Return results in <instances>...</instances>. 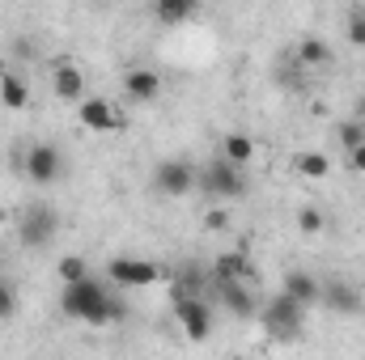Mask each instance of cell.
Here are the masks:
<instances>
[{"instance_id": "cell-1", "label": "cell", "mask_w": 365, "mask_h": 360, "mask_svg": "<svg viewBox=\"0 0 365 360\" xmlns=\"http://www.w3.org/2000/svg\"><path fill=\"white\" fill-rule=\"evenodd\" d=\"M60 309L64 318H77V322H90V327H106V322H123L128 318V301L110 297V288L102 280H81V284H68L60 292Z\"/></svg>"}, {"instance_id": "cell-2", "label": "cell", "mask_w": 365, "mask_h": 360, "mask_svg": "<svg viewBox=\"0 0 365 360\" xmlns=\"http://www.w3.org/2000/svg\"><path fill=\"white\" fill-rule=\"evenodd\" d=\"M13 166L34 182V186H51V182L64 174V153H60L51 140H38V144H30L26 153H17Z\"/></svg>"}, {"instance_id": "cell-3", "label": "cell", "mask_w": 365, "mask_h": 360, "mask_svg": "<svg viewBox=\"0 0 365 360\" xmlns=\"http://www.w3.org/2000/svg\"><path fill=\"white\" fill-rule=\"evenodd\" d=\"M56 233H60V212L51 203H30L17 221V238H21L26 250H38L47 242H56Z\"/></svg>"}, {"instance_id": "cell-4", "label": "cell", "mask_w": 365, "mask_h": 360, "mask_svg": "<svg viewBox=\"0 0 365 360\" xmlns=\"http://www.w3.org/2000/svg\"><path fill=\"white\" fill-rule=\"evenodd\" d=\"M302 318H306V309H302L293 297H284V292L272 297V301L259 309V322L268 327V335H272V339H284V344L302 335Z\"/></svg>"}, {"instance_id": "cell-5", "label": "cell", "mask_w": 365, "mask_h": 360, "mask_svg": "<svg viewBox=\"0 0 365 360\" xmlns=\"http://www.w3.org/2000/svg\"><path fill=\"white\" fill-rule=\"evenodd\" d=\"M106 275H110V284H123V288H149V284L166 280L170 271L162 268V263H149V259H128V255H115V259L106 263Z\"/></svg>"}, {"instance_id": "cell-6", "label": "cell", "mask_w": 365, "mask_h": 360, "mask_svg": "<svg viewBox=\"0 0 365 360\" xmlns=\"http://www.w3.org/2000/svg\"><path fill=\"white\" fill-rule=\"evenodd\" d=\"M195 182H200V170H195L187 157H166V162L153 166V186H158L162 195H170V199H182Z\"/></svg>"}, {"instance_id": "cell-7", "label": "cell", "mask_w": 365, "mask_h": 360, "mask_svg": "<svg viewBox=\"0 0 365 360\" xmlns=\"http://www.w3.org/2000/svg\"><path fill=\"white\" fill-rule=\"evenodd\" d=\"M200 186H204L212 199H238V195L247 191V174L221 157V162H212V166L200 170Z\"/></svg>"}, {"instance_id": "cell-8", "label": "cell", "mask_w": 365, "mask_h": 360, "mask_svg": "<svg viewBox=\"0 0 365 360\" xmlns=\"http://www.w3.org/2000/svg\"><path fill=\"white\" fill-rule=\"evenodd\" d=\"M175 318L191 344H204L212 331V305L204 297H175Z\"/></svg>"}, {"instance_id": "cell-9", "label": "cell", "mask_w": 365, "mask_h": 360, "mask_svg": "<svg viewBox=\"0 0 365 360\" xmlns=\"http://www.w3.org/2000/svg\"><path fill=\"white\" fill-rule=\"evenodd\" d=\"M255 280V263L247 250H221L208 268V284H251Z\"/></svg>"}, {"instance_id": "cell-10", "label": "cell", "mask_w": 365, "mask_h": 360, "mask_svg": "<svg viewBox=\"0 0 365 360\" xmlns=\"http://www.w3.org/2000/svg\"><path fill=\"white\" fill-rule=\"evenodd\" d=\"M51 93L60 102H86V73L77 60H68V55L51 60Z\"/></svg>"}, {"instance_id": "cell-11", "label": "cell", "mask_w": 365, "mask_h": 360, "mask_svg": "<svg viewBox=\"0 0 365 360\" xmlns=\"http://www.w3.org/2000/svg\"><path fill=\"white\" fill-rule=\"evenodd\" d=\"M81 127L86 132H123L128 119L110 97H86L81 102Z\"/></svg>"}, {"instance_id": "cell-12", "label": "cell", "mask_w": 365, "mask_h": 360, "mask_svg": "<svg viewBox=\"0 0 365 360\" xmlns=\"http://www.w3.org/2000/svg\"><path fill=\"white\" fill-rule=\"evenodd\" d=\"M217 288V301L225 305V314L234 318H255L259 314V301L251 292V284H212Z\"/></svg>"}, {"instance_id": "cell-13", "label": "cell", "mask_w": 365, "mask_h": 360, "mask_svg": "<svg viewBox=\"0 0 365 360\" xmlns=\"http://www.w3.org/2000/svg\"><path fill=\"white\" fill-rule=\"evenodd\" d=\"M280 292H284V297H293L302 309H310V305H319V297H323V284H319L310 271L293 268V271H284V284H280Z\"/></svg>"}, {"instance_id": "cell-14", "label": "cell", "mask_w": 365, "mask_h": 360, "mask_svg": "<svg viewBox=\"0 0 365 360\" xmlns=\"http://www.w3.org/2000/svg\"><path fill=\"white\" fill-rule=\"evenodd\" d=\"M123 93L132 102H158L162 97V77L153 68H128L123 73Z\"/></svg>"}, {"instance_id": "cell-15", "label": "cell", "mask_w": 365, "mask_h": 360, "mask_svg": "<svg viewBox=\"0 0 365 360\" xmlns=\"http://www.w3.org/2000/svg\"><path fill=\"white\" fill-rule=\"evenodd\" d=\"M319 305H327L331 314H353V309L361 305V288H353L349 280H327Z\"/></svg>"}, {"instance_id": "cell-16", "label": "cell", "mask_w": 365, "mask_h": 360, "mask_svg": "<svg viewBox=\"0 0 365 360\" xmlns=\"http://www.w3.org/2000/svg\"><path fill=\"white\" fill-rule=\"evenodd\" d=\"M293 60H297L302 68H327V64L336 60V51H331V43H327L323 34H306V38L297 43V51H293Z\"/></svg>"}, {"instance_id": "cell-17", "label": "cell", "mask_w": 365, "mask_h": 360, "mask_svg": "<svg viewBox=\"0 0 365 360\" xmlns=\"http://www.w3.org/2000/svg\"><path fill=\"white\" fill-rule=\"evenodd\" d=\"M221 157H225L230 166L247 170V166L255 162V140H251L247 132H225V140H221Z\"/></svg>"}, {"instance_id": "cell-18", "label": "cell", "mask_w": 365, "mask_h": 360, "mask_svg": "<svg viewBox=\"0 0 365 360\" xmlns=\"http://www.w3.org/2000/svg\"><path fill=\"white\" fill-rule=\"evenodd\" d=\"M293 174L306 179V182H323L331 174V157L327 153H297L293 157Z\"/></svg>"}, {"instance_id": "cell-19", "label": "cell", "mask_w": 365, "mask_h": 360, "mask_svg": "<svg viewBox=\"0 0 365 360\" xmlns=\"http://www.w3.org/2000/svg\"><path fill=\"white\" fill-rule=\"evenodd\" d=\"M0 106H9V110L30 106V85H26L21 73H4V81H0Z\"/></svg>"}, {"instance_id": "cell-20", "label": "cell", "mask_w": 365, "mask_h": 360, "mask_svg": "<svg viewBox=\"0 0 365 360\" xmlns=\"http://www.w3.org/2000/svg\"><path fill=\"white\" fill-rule=\"evenodd\" d=\"M153 17L162 26H182V21L195 17V0H158L153 4Z\"/></svg>"}, {"instance_id": "cell-21", "label": "cell", "mask_w": 365, "mask_h": 360, "mask_svg": "<svg viewBox=\"0 0 365 360\" xmlns=\"http://www.w3.org/2000/svg\"><path fill=\"white\" fill-rule=\"evenodd\" d=\"M204 284H208V275H204L200 263H182V268L175 271V297H200Z\"/></svg>"}, {"instance_id": "cell-22", "label": "cell", "mask_w": 365, "mask_h": 360, "mask_svg": "<svg viewBox=\"0 0 365 360\" xmlns=\"http://www.w3.org/2000/svg\"><path fill=\"white\" fill-rule=\"evenodd\" d=\"M297 229H302L306 238H319V233L327 229V216H323V208H319V203H302V208H297Z\"/></svg>"}, {"instance_id": "cell-23", "label": "cell", "mask_w": 365, "mask_h": 360, "mask_svg": "<svg viewBox=\"0 0 365 360\" xmlns=\"http://www.w3.org/2000/svg\"><path fill=\"white\" fill-rule=\"evenodd\" d=\"M56 275L64 280V288H68V284H81V280H90V263H86L81 255H64V259L56 263Z\"/></svg>"}, {"instance_id": "cell-24", "label": "cell", "mask_w": 365, "mask_h": 360, "mask_svg": "<svg viewBox=\"0 0 365 360\" xmlns=\"http://www.w3.org/2000/svg\"><path fill=\"white\" fill-rule=\"evenodd\" d=\"M336 140L344 144V153L361 149V144H365V123H361V119H344V123H336Z\"/></svg>"}, {"instance_id": "cell-25", "label": "cell", "mask_w": 365, "mask_h": 360, "mask_svg": "<svg viewBox=\"0 0 365 360\" xmlns=\"http://www.w3.org/2000/svg\"><path fill=\"white\" fill-rule=\"evenodd\" d=\"M344 30H349V43L353 47H365V9H349V17H344Z\"/></svg>"}, {"instance_id": "cell-26", "label": "cell", "mask_w": 365, "mask_h": 360, "mask_svg": "<svg viewBox=\"0 0 365 360\" xmlns=\"http://www.w3.org/2000/svg\"><path fill=\"white\" fill-rule=\"evenodd\" d=\"M13 314H17V292H13V284L0 280V322H9Z\"/></svg>"}, {"instance_id": "cell-27", "label": "cell", "mask_w": 365, "mask_h": 360, "mask_svg": "<svg viewBox=\"0 0 365 360\" xmlns=\"http://www.w3.org/2000/svg\"><path fill=\"white\" fill-rule=\"evenodd\" d=\"M204 229H212V233L230 229V212H225V208H208V212H204Z\"/></svg>"}, {"instance_id": "cell-28", "label": "cell", "mask_w": 365, "mask_h": 360, "mask_svg": "<svg viewBox=\"0 0 365 360\" xmlns=\"http://www.w3.org/2000/svg\"><path fill=\"white\" fill-rule=\"evenodd\" d=\"M13 55H17V60H30V55H34V43H30V38H17V43H13Z\"/></svg>"}, {"instance_id": "cell-29", "label": "cell", "mask_w": 365, "mask_h": 360, "mask_svg": "<svg viewBox=\"0 0 365 360\" xmlns=\"http://www.w3.org/2000/svg\"><path fill=\"white\" fill-rule=\"evenodd\" d=\"M349 170H357V174H365V144H361V149H353V153H349Z\"/></svg>"}, {"instance_id": "cell-30", "label": "cell", "mask_w": 365, "mask_h": 360, "mask_svg": "<svg viewBox=\"0 0 365 360\" xmlns=\"http://www.w3.org/2000/svg\"><path fill=\"white\" fill-rule=\"evenodd\" d=\"M357 119H361V123H365V93H361V97H357Z\"/></svg>"}, {"instance_id": "cell-31", "label": "cell", "mask_w": 365, "mask_h": 360, "mask_svg": "<svg viewBox=\"0 0 365 360\" xmlns=\"http://www.w3.org/2000/svg\"><path fill=\"white\" fill-rule=\"evenodd\" d=\"M4 73H9V68H4V64H0V81H4Z\"/></svg>"}, {"instance_id": "cell-32", "label": "cell", "mask_w": 365, "mask_h": 360, "mask_svg": "<svg viewBox=\"0 0 365 360\" xmlns=\"http://www.w3.org/2000/svg\"><path fill=\"white\" fill-rule=\"evenodd\" d=\"M361 301H365V284H361Z\"/></svg>"}]
</instances>
